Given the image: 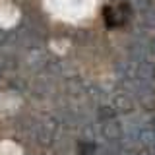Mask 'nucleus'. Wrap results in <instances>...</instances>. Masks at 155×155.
Wrapping results in <instances>:
<instances>
[{
	"label": "nucleus",
	"mask_w": 155,
	"mask_h": 155,
	"mask_svg": "<svg viewBox=\"0 0 155 155\" xmlns=\"http://www.w3.org/2000/svg\"><path fill=\"white\" fill-rule=\"evenodd\" d=\"M140 74L145 76V78H155V68H153V64H143L142 68H140Z\"/></svg>",
	"instance_id": "f257e3e1"
},
{
	"label": "nucleus",
	"mask_w": 155,
	"mask_h": 155,
	"mask_svg": "<svg viewBox=\"0 0 155 155\" xmlns=\"http://www.w3.org/2000/svg\"><path fill=\"white\" fill-rule=\"evenodd\" d=\"M151 48H153V52H155V39H153V43H151Z\"/></svg>",
	"instance_id": "f03ea898"
}]
</instances>
